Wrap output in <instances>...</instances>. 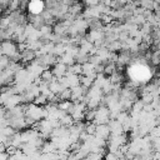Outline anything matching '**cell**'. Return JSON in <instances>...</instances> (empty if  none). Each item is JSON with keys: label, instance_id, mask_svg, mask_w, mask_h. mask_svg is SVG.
<instances>
[{"label": "cell", "instance_id": "6da1fadb", "mask_svg": "<svg viewBox=\"0 0 160 160\" xmlns=\"http://www.w3.org/2000/svg\"><path fill=\"white\" fill-rule=\"evenodd\" d=\"M139 5H140V8H142V9H145V10H151V11H154L155 0H140V1H139Z\"/></svg>", "mask_w": 160, "mask_h": 160}]
</instances>
